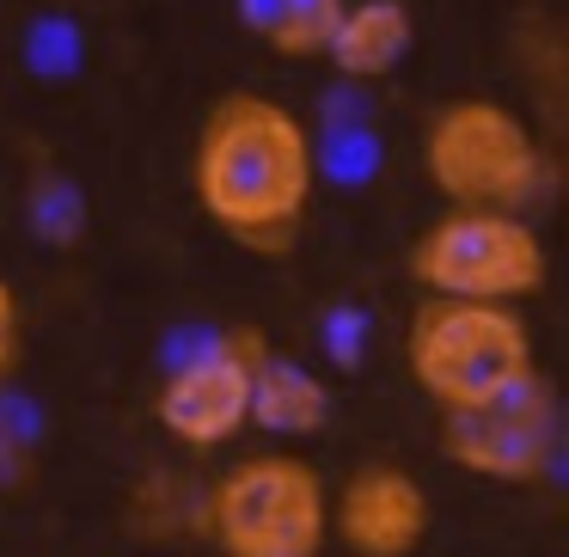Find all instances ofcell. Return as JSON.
Wrapping results in <instances>:
<instances>
[{
    "label": "cell",
    "mask_w": 569,
    "mask_h": 557,
    "mask_svg": "<svg viewBox=\"0 0 569 557\" xmlns=\"http://www.w3.org/2000/svg\"><path fill=\"white\" fill-rule=\"evenodd\" d=\"M190 190L227 239L251 251H288L319 197V141L307 117L270 92H227L197 129Z\"/></svg>",
    "instance_id": "obj_1"
},
{
    "label": "cell",
    "mask_w": 569,
    "mask_h": 557,
    "mask_svg": "<svg viewBox=\"0 0 569 557\" xmlns=\"http://www.w3.org/2000/svg\"><path fill=\"white\" fill-rule=\"evenodd\" d=\"M422 172L447 209L532 215L551 190V153L502 99H447L422 123Z\"/></svg>",
    "instance_id": "obj_2"
},
{
    "label": "cell",
    "mask_w": 569,
    "mask_h": 557,
    "mask_svg": "<svg viewBox=\"0 0 569 557\" xmlns=\"http://www.w3.org/2000/svg\"><path fill=\"white\" fill-rule=\"evenodd\" d=\"M405 374L429 405L466 410L539 374V344L520 307L422 295L405 325Z\"/></svg>",
    "instance_id": "obj_3"
},
{
    "label": "cell",
    "mask_w": 569,
    "mask_h": 557,
    "mask_svg": "<svg viewBox=\"0 0 569 557\" xmlns=\"http://www.w3.org/2000/svg\"><path fill=\"white\" fill-rule=\"evenodd\" d=\"M202 539L221 557H319L331 539V484L300 454H246L209 478Z\"/></svg>",
    "instance_id": "obj_4"
},
{
    "label": "cell",
    "mask_w": 569,
    "mask_h": 557,
    "mask_svg": "<svg viewBox=\"0 0 569 557\" xmlns=\"http://www.w3.org/2000/svg\"><path fill=\"white\" fill-rule=\"evenodd\" d=\"M410 282L435 300L520 307L551 282V251H545L532 215L441 209L410 239Z\"/></svg>",
    "instance_id": "obj_5"
},
{
    "label": "cell",
    "mask_w": 569,
    "mask_h": 557,
    "mask_svg": "<svg viewBox=\"0 0 569 557\" xmlns=\"http://www.w3.org/2000/svg\"><path fill=\"white\" fill-rule=\"evenodd\" d=\"M441 454L483 484H539L563 454V410L545 374L466 410H441Z\"/></svg>",
    "instance_id": "obj_6"
},
{
    "label": "cell",
    "mask_w": 569,
    "mask_h": 557,
    "mask_svg": "<svg viewBox=\"0 0 569 557\" xmlns=\"http://www.w3.org/2000/svg\"><path fill=\"white\" fill-rule=\"evenodd\" d=\"M263 331L233 325L214 331L190 349L184 361H172V374L153 392V422L166 429V441L190 447V454H214V447L239 441L251 429V374L263 361Z\"/></svg>",
    "instance_id": "obj_7"
},
{
    "label": "cell",
    "mask_w": 569,
    "mask_h": 557,
    "mask_svg": "<svg viewBox=\"0 0 569 557\" xmlns=\"http://www.w3.org/2000/svg\"><path fill=\"white\" fill-rule=\"evenodd\" d=\"M429 527V484L398 459H368L331 490V539H343L356 557H410Z\"/></svg>",
    "instance_id": "obj_8"
},
{
    "label": "cell",
    "mask_w": 569,
    "mask_h": 557,
    "mask_svg": "<svg viewBox=\"0 0 569 557\" xmlns=\"http://www.w3.org/2000/svg\"><path fill=\"white\" fill-rule=\"evenodd\" d=\"M410 43H417V19L405 0H343L325 56L343 80H386L405 68Z\"/></svg>",
    "instance_id": "obj_9"
},
{
    "label": "cell",
    "mask_w": 569,
    "mask_h": 557,
    "mask_svg": "<svg viewBox=\"0 0 569 557\" xmlns=\"http://www.w3.org/2000/svg\"><path fill=\"white\" fill-rule=\"evenodd\" d=\"M331 422V392L312 368L263 349L258 374H251V429L276 435V441H307Z\"/></svg>",
    "instance_id": "obj_10"
},
{
    "label": "cell",
    "mask_w": 569,
    "mask_h": 557,
    "mask_svg": "<svg viewBox=\"0 0 569 557\" xmlns=\"http://www.w3.org/2000/svg\"><path fill=\"white\" fill-rule=\"evenodd\" d=\"M123 520H129V533H141V539H153V545L202 539V527H209V484H202L197 471L153 466L136 478V490H129V503H123Z\"/></svg>",
    "instance_id": "obj_11"
},
{
    "label": "cell",
    "mask_w": 569,
    "mask_h": 557,
    "mask_svg": "<svg viewBox=\"0 0 569 557\" xmlns=\"http://www.w3.org/2000/svg\"><path fill=\"white\" fill-rule=\"evenodd\" d=\"M337 13H343V0H239V19L258 31V43L288 62L325 56Z\"/></svg>",
    "instance_id": "obj_12"
},
{
    "label": "cell",
    "mask_w": 569,
    "mask_h": 557,
    "mask_svg": "<svg viewBox=\"0 0 569 557\" xmlns=\"http://www.w3.org/2000/svg\"><path fill=\"white\" fill-rule=\"evenodd\" d=\"M19 356H26V307H19V288L0 276V392L19 374Z\"/></svg>",
    "instance_id": "obj_13"
},
{
    "label": "cell",
    "mask_w": 569,
    "mask_h": 557,
    "mask_svg": "<svg viewBox=\"0 0 569 557\" xmlns=\"http://www.w3.org/2000/svg\"><path fill=\"white\" fill-rule=\"evenodd\" d=\"M31 466H38V459H31V435L0 410V490H19V484L31 478Z\"/></svg>",
    "instance_id": "obj_14"
}]
</instances>
